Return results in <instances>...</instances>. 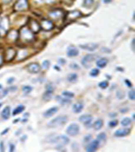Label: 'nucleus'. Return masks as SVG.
Listing matches in <instances>:
<instances>
[{"mask_svg": "<svg viewBox=\"0 0 135 152\" xmlns=\"http://www.w3.org/2000/svg\"><path fill=\"white\" fill-rule=\"evenodd\" d=\"M18 37V33L16 32L15 30H11V31L8 35V38L12 40H15Z\"/></svg>", "mask_w": 135, "mask_h": 152, "instance_id": "nucleus-27", "label": "nucleus"}, {"mask_svg": "<svg viewBox=\"0 0 135 152\" xmlns=\"http://www.w3.org/2000/svg\"><path fill=\"white\" fill-rule=\"evenodd\" d=\"M56 100H57V101L59 102L60 104H62V105L68 104H70V103L71 102L70 100L68 99V98H63L62 97L59 96V95L56 97Z\"/></svg>", "mask_w": 135, "mask_h": 152, "instance_id": "nucleus-24", "label": "nucleus"}, {"mask_svg": "<svg viewBox=\"0 0 135 152\" xmlns=\"http://www.w3.org/2000/svg\"><path fill=\"white\" fill-rule=\"evenodd\" d=\"M93 4V0H84V6L89 8Z\"/></svg>", "mask_w": 135, "mask_h": 152, "instance_id": "nucleus-31", "label": "nucleus"}, {"mask_svg": "<svg viewBox=\"0 0 135 152\" xmlns=\"http://www.w3.org/2000/svg\"><path fill=\"white\" fill-rule=\"evenodd\" d=\"M66 60H65L64 59H59L58 60V63H59V64H60L61 65H64V64H66Z\"/></svg>", "mask_w": 135, "mask_h": 152, "instance_id": "nucleus-44", "label": "nucleus"}, {"mask_svg": "<svg viewBox=\"0 0 135 152\" xmlns=\"http://www.w3.org/2000/svg\"><path fill=\"white\" fill-rule=\"evenodd\" d=\"M32 90V88L30 86H24L22 87V91H24L25 93H29L30 92H31V91Z\"/></svg>", "mask_w": 135, "mask_h": 152, "instance_id": "nucleus-35", "label": "nucleus"}, {"mask_svg": "<svg viewBox=\"0 0 135 152\" xmlns=\"http://www.w3.org/2000/svg\"><path fill=\"white\" fill-rule=\"evenodd\" d=\"M125 83H126V85H127V86H129V87H132V83L129 80H128V79H126Z\"/></svg>", "mask_w": 135, "mask_h": 152, "instance_id": "nucleus-43", "label": "nucleus"}, {"mask_svg": "<svg viewBox=\"0 0 135 152\" xmlns=\"http://www.w3.org/2000/svg\"><path fill=\"white\" fill-rule=\"evenodd\" d=\"M16 55V51L12 48H9L5 53V60L7 62L12 60Z\"/></svg>", "mask_w": 135, "mask_h": 152, "instance_id": "nucleus-14", "label": "nucleus"}, {"mask_svg": "<svg viewBox=\"0 0 135 152\" xmlns=\"http://www.w3.org/2000/svg\"><path fill=\"white\" fill-rule=\"evenodd\" d=\"M93 120V116L90 114H84L79 117V121L83 123L87 127H90L91 122Z\"/></svg>", "mask_w": 135, "mask_h": 152, "instance_id": "nucleus-6", "label": "nucleus"}, {"mask_svg": "<svg viewBox=\"0 0 135 152\" xmlns=\"http://www.w3.org/2000/svg\"><path fill=\"white\" fill-rule=\"evenodd\" d=\"M59 141H61L63 144H68L70 142V139L65 135H61L59 136Z\"/></svg>", "mask_w": 135, "mask_h": 152, "instance_id": "nucleus-29", "label": "nucleus"}, {"mask_svg": "<svg viewBox=\"0 0 135 152\" xmlns=\"http://www.w3.org/2000/svg\"><path fill=\"white\" fill-rule=\"evenodd\" d=\"M9 29V19L8 17L2 18L0 20V37H3L6 35Z\"/></svg>", "mask_w": 135, "mask_h": 152, "instance_id": "nucleus-3", "label": "nucleus"}, {"mask_svg": "<svg viewBox=\"0 0 135 152\" xmlns=\"http://www.w3.org/2000/svg\"><path fill=\"white\" fill-rule=\"evenodd\" d=\"M10 151H14V149H15V146H14V145L10 144Z\"/></svg>", "mask_w": 135, "mask_h": 152, "instance_id": "nucleus-46", "label": "nucleus"}, {"mask_svg": "<svg viewBox=\"0 0 135 152\" xmlns=\"http://www.w3.org/2000/svg\"><path fill=\"white\" fill-rule=\"evenodd\" d=\"M128 110H129V109H126L125 110H124V109H120V112H127Z\"/></svg>", "mask_w": 135, "mask_h": 152, "instance_id": "nucleus-53", "label": "nucleus"}, {"mask_svg": "<svg viewBox=\"0 0 135 152\" xmlns=\"http://www.w3.org/2000/svg\"><path fill=\"white\" fill-rule=\"evenodd\" d=\"M8 130H9V128H6V129H5V130H4V132L1 133V135H4V134H5V133H6L7 132H8Z\"/></svg>", "mask_w": 135, "mask_h": 152, "instance_id": "nucleus-50", "label": "nucleus"}, {"mask_svg": "<svg viewBox=\"0 0 135 152\" xmlns=\"http://www.w3.org/2000/svg\"><path fill=\"white\" fill-rule=\"evenodd\" d=\"M0 151H4V142L0 143Z\"/></svg>", "mask_w": 135, "mask_h": 152, "instance_id": "nucleus-45", "label": "nucleus"}, {"mask_svg": "<svg viewBox=\"0 0 135 152\" xmlns=\"http://www.w3.org/2000/svg\"><path fill=\"white\" fill-rule=\"evenodd\" d=\"M103 121L101 119H99L97 120L93 125V128L95 130H99L103 127Z\"/></svg>", "mask_w": 135, "mask_h": 152, "instance_id": "nucleus-23", "label": "nucleus"}, {"mask_svg": "<svg viewBox=\"0 0 135 152\" xmlns=\"http://www.w3.org/2000/svg\"><path fill=\"white\" fill-rule=\"evenodd\" d=\"M97 140H98L99 143L101 141H105L106 140V134L104 133H101L98 135L97 136Z\"/></svg>", "mask_w": 135, "mask_h": 152, "instance_id": "nucleus-30", "label": "nucleus"}, {"mask_svg": "<svg viewBox=\"0 0 135 152\" xmlns=\"http://www.w3.org/2000/svg\"><path fill=\"white\" fill-rule=\"evenodd\" d=\"M50 63L49 62L48 60H45L43 62V64H42V66L44 69H48L49 67H50Z\"/></svg>", "mask_w": 135, "mask_h": 152, "instance_id": "nucleus-40", "label": "nucleus"}, {"mask_svg": "<svg viewBox=\"0 0 135 152\" xmlns=\"http://www.w3.org/2000/svg\"><path fill=\"white\" fill-rule=\"evenodd\" d=\"M14 78H10V79H9L8 80V83H13L14 82Z\"/></svg>", "mask_w": 135, "mask_h": 152, "instance_id": "nucleus-47", "label": "nucleus"}, {"mask_svg": "<svg viewBox=\"0 0 135 152\" xmlns=\"http://www.w3.org/2000/svg\"><path fill=\"white\" fill-rule=\"evenodd\" d=\"M79 53L78 49L74 46H70L67 50V55L68 57H75L77 56Z\"/></svg>", "mask_w": 135, "mask_h": 152, "instance_id": "nucleus-15", "label": "nucleus"}, {"mask_svg": "<svg viewBox=\"0 0 135 152\" xmlns=\"http://www.w3.org/2000/svg\"><path fill=\"white\" fill-rule=\"evenodd\" d=\"M1 104H0V107H1Z\"/></svg>", "mask_w": 135, "mask_h": 152, "instance_id": "nucleus-56", "label": "nucleus"}, {"mask_svg": "<svg viewBox=\"0 0 135 152\" xmlns=\"http://www.w3.org/2000/svg\"><path fill=\"white\" fill-rule=\"evenodd\" d=\"M83 105L81 103H76L75 104H74L73 107V111L74 113L78 114L83 110Z\"/></svg>", "mask_w": 135, "mask_h": 152, "instance_id": "nucleus-20", "label": "nucleus"}, {"mask_svg": "<svg viewBox=\"0 0 135 152\" xmlns=\"http://www.w3.org/2000/svg\"><path fill=\"white\" fill-rule=\"evenodd\" d=\"M70 67L72 69H74V70H77L80 68V67H79L78 65L77 64H76V63H72V64L70 65Z\"/></svg>", "mask_w": 135, "mask_h": 152, "instance_id": "nucleus-42", "label": "nucleus"}, {"mask_svg": "<svg viewBox=\"0 0 135 152\" xmlns=\"http://www.w3.org/2000/svg\"><path fill=\"white\" fill-rule=\"evenodd\" d=\"M79 130H80V127L77 125V124L74 123L71 124L67 128L66 133L67 134L70 135V136H76V135L78 134Z\"/></svg>", "mask_w": 135, "mask_h": 152, "instance_id": "nucleus-5", "label": "nucleus"}, {"mask_svg": "<svg viewBox=\"0 0 135 152\" xmlns=\"http://www.w3.org/2000/svg\"><path fill=\"white\" fill-rule=\"evenodd\" d=\"M111 0H105L104 2L105 3H109V2H111Z\"/></svg>", "mask_w": 135, "mask_h": 152, "instance_id": "nucleus-52", "label": "nucleus"}, {"mask_svg": "<svg viewBox=\"0 0 135 152\" xmlns=\"http://www.w3.org/2000/svg\"><path fill=\"white\" fill-rule=\"evenodd\" d=\"M41 29H43L45 31H48V30H51L53 28V24L52 21L44 19L42 20L40 23Z\"/></svg>", "mask_w": 135, "mask_h": 152, "instance_id": "nucleus-7", "label": "nucleus"}, {"mask_svg": "<svg viewBox=\"0 0 135 152\" xmlns=\"http://www.w3.org/2000/svg\"><path fill=\"white\" fill-rule=\"evenodd\" d=\"M18 37L23 42L31 41L34 38L33 32L27 28H22L18 33Z\"/></svg>", "mask_w": 135, "mask_h": 152, "instance_id": "nucleus-1", "label": "nucleus"}, {"mask_svg": "<svg viewBox=\"0 0 135 152\" xmlns=\"http://www.w3.org/2000/svg\"><path fill=\"white\" fill-rule=\"evenodd\" d=\"M109 116H111V117L116 116H117V114H116V113H111V114H109Z\"/></svg>", "mask_w": 135, "mask_h": 152, "instance_id": "nucleus-51", "label": "nucleus"}, {"mask_svg": "<svg viewBox=\"0 0 135 152\" xmlns=\"http://www.w3.org/2000/svg\"><path fill=\"white\" fill-rule=\"evenodd\" d=\"M62 95L68 98H72L74 96V94L73 93L70 92V91H64V92L62 93Z\"/></svg>", "mask_w": 135, "mask_h": 152, "instance_id": "nucleus-32", "label": "nucleus"}, {"mask_svg": "<svg viewBox=\"0 0 135 152\" xmlns=\"http://www.w3.org/2000/svg\"><path fill=\"white\" fill-rule=\"evenodd\" d=\"M129 97L130 99L131 100H134L135 99V93H134V90H131L129 93Z\"/></svg>", "mask_w": 135, "mask_h": 152, "instance_id": "nucleus-41", "label": "nucleus"}, {"mask_svg": "<svg viewBox=\"0 0 135 152\" xmlns=\"http://www.w3.org/2000/svg\"><path fill=\"white\" fill-rule=\"evenodd\" d=\"M8 89H3L2 91H0V99L3 98L6 96V95L8 94Z\"/></svg>", "mask_w": 135, "mask_h": 152, "instance_id": "nucleus-39", "label": "nucleus"}, {"mask_svg": "<svg viewBox=\"0 0 135 152\" xmlns=\"http://www.w3.org/2000/svg\"><path fill=\"white\" fill-rule=\"evenodd\" d=\"M53 96V91L52 90H47L46 92L44 93L43 95V99L46 102L50 101L52 99Z\"/></svg>", "mask_w": 135, "mask_h": 152, "instance_id": "nucleus-21", "label": "nucleus"}, {"mask_svg": "<svg viewBox=\"0 0 135 152\" xmlns=\"http://www.w3.org/2000/svg\"><path fill=\"white\" fill-rule=\"evenodd\" d=\"M58 111V107L55 106L53 107H51L50 109H47V111L43 113V116L45 117V118H50V117H52V116L54 115V114L56 113Z\"/></svg>", "mask_w": 135, "mask_h": 152, "instance_id": "nucleus-18", "label": "nucleus"}, {"mask_svg": "<svg viewBox=\"0 0 135 152\" xmlns=\"http://www.w3.org/2000/svg\"><path fill=\"white\" fill-rule=\"evenodd\" d=\"M116 96L120 99H124L125 97V93L122 91H118L117 93H116Z\"/></svg>", "mask_w": 135, "mask_h": 152, "instance_id": "nucleus-33", "label": "nucleus"}, {"mask_svg": "<svg viewBox=\"0 0 135 152\" xmlns=\"http://www.w3.org/2000/svg\"><path fill=\"white\" fill-rule=\"evenodd\" d=\"M133 116V120H134V114H133V116Z\"/></svg>", "mask_w": 135, "mask_h": 152, "instance_id": "nucleus-55", "label": "nucleus"}, {"mask_svg": "<svg viewBox=\"0 0 135 152\" xmlns=\"http://www.w3.org/2000/svg\"><path fill=\"white\" fill-rule=\"evenodd\" d=\"M130 123H131V120L129 118H124L121 121V125L123 127H127L130 125Z\"/></svg>", "mask_w": 135, "mask_h": 152, "instance_id": "nucleus-28", "label": "nucleus"}, {"mask_svg": "<svg viewBox=\"0 0 135 152\" xmlns=\"http://www.w3.org/2000/svg\"><path fill=\"white\" fill-rule=\"evenodd\" d=\"M10 116V107L6 106L1 112V117L4 120H8Z\"/></svg>", "mask_w": 135, "mask_h": 152, "instance_id": "nucleus-19", "label": "nucleus"}, {"mask_svg": "<svg viewBox=\"0 0 135 152\" xmlns=\"http://www.w3.org/2000/svg\"><path fill=\"white\" fill-rule=\"evenodd\" d=\"M68 121V117L66 116H57L51 120L48 123V127L50 128H56L61 127V126L65 125Z\"/></svg>", "mask_w": 135, "mask_h": 152, "instance_id": "nucleus-2", "label": "nucleus"}, {"mask_svg": "<svg viewBox=\"0 0 135 152\" xmlns=\"http://www.w3.org/2000/svg\"><path fill=\"white\" fill-rule=\"evenodd\" d=\"M108 85H109V83L107 81H102L101 83H99V87H101V89H106L108 86Z\"/></svg>", "mask_w": 135, "mask_h": 152, "instance_id": "nucleus-34", "label": "nucleus"}, {"mask_svg": "<svg viewBox=\"0 0 135 152\" xmlns=\"http://www.w3.org/2000/svg\"><path fill=\"white\" fill-rule=\"evenodd\" d=\"M108 60L106 58H101V59H99L97 62V66L100 68H103L105 66H106V65L108 64Z\"/></svg>", "mask_w": 135, "mask_h": 152, "instance_id": "nucleus-22", "label": "nucleus"}, {"mask_svg": "<svg viewBox=\"0 0 135 152\" xmlns=\"http://www.w3.org/2000/svg\"><path fill=\"white\" fill-rule=\"evenodd\" d=\"M78 79V75L76 73H70L67 76V80L70 83H73V82L76 81Z\"/></svg>", "mask_w": 135, "mask_h": 152, "instance_id": "nucleus-25", "label": "nucleus"}, {"mask_svg": "<svg viewBox=\"0 0 135 152\" xmlns=\"http://www.w3.org/2000/svg\"><path fill=\"white\" fill-rule=\"evenodd\" d=\"M99 74V70H98V69H96V68L93 69L92 71H90V75L91 76H93V77L97 76V75H98Z\"/></svg>", "mask_w": 135, "mask_h": 152, "instance_id": "nucleus-37", "label": "nucleus"}, {"mask_svg": "<svg viewBox=\"0 0 135 152\" xmlns=\"http://www.w3.org/2000/svg\"><path fill=\"white\" fill-rule=\"evenodd\" d=\"M98 44L97 43H87V44H84V45H80V47L83 50H87V51H94L96 50V49L98 48Z\"/></svg>", "mask_w": 135, "mask_h": 152, "instance_id": "nucleus-16", "label": "nucleus"}, {"mask_svg": "<svg viewBox=\"0 0 135 152\" xmlns=\"http://www.w3.org/2000/svg\"><path fill=\"white\" fill-rule=\"evenodd\" d=\"M54 68H55V69H58V70H59V71H60V68H58V67H57V66H55Z\"/></svg>", "mask_w": 135, "mask_h": 152, "instance_id": "nucleus-54", "label": "nucleus"}, {"mask_svg": "<svg viewBox=\"0 0 135 152\" xmlns=\"http://www.w3.org/2000/svg\"><path fill=\"white\" fill-rule=\"evenodd\" d=\"M24 106H18V107H16L14 109L12 115L13 116L18 115V114H20V113H21V112H22L23 111H24Z\"/></svg>", "mask_w": 135, "mask_h": 152, "instance_id": "nucleus-26", "label": "nucleus"}, {"mask_svg": "<svg viewBox=\"0 0 135 152\" xmlns=\"http://www.w3.org/2000/svg\"><path fill=\"white\" fill-rule=\"evenodd\" d=\"M29 29L33 33H37L41 30V26L36 20L31 19L29 22Z\"/></svg>", "mask_w": 135, "mask_h": 152, "instance_id": "nucleus-9", "label": "nucleus"}, {"mask_svg": "<svg viewBox=\"0 0 135 152\" xmlns=\"http://www.w3.org/2000/svg\"><path fill=\"white\" fill-rule=\"evenodd\" d=\"M91 139H92L91 135H88L85 138H84L83 143H89V141H90V140H91Z\"/></svg>", "mask_w": 135, "mask_h": 152, "instance_id": "nucleus-38", "label": "nucleus"}, {"mask_svg": "<svg viewBox=\"0 0 135 152\" xmlns=\"http://www.w3.org/2000/svg\"><path fill=\"white\" fill-rule=\"evenodd\" d=\"M82 15V14L80 13V12L79 11H71L68 12V14L66 16V20L67 21H72L75 20L76 18H77L78 17Z\"/></svg>", "mask_w": 135, "mask_h": 152, "instance_id": "nucleus-11", "label": "nucleus"}, {"mask_svg": "<svg viewBox=\"0 0 135 152\" xmlns=\"http://www.w3.org/2000/svg\"><path fill=\"white\" fill-rule=\"evenodd\" d=\"M99 143L98 141V140L97 139L93 140V141H92L88 145L87 148H86V150L88 152L95 151L99 147Z\"/></svg>", "mask_w": 135, "mask_h": 152, "instance_id": "nucleus-10", "label": "nucleus"}, {"mask_svg": "<svg viewBox=\"0 0 135 152\" xmlns=\"http://www.w3.org/2000/svg\"><path fill=\"white\" fill-rule=\"evenodd\" d=\"M130 133V128H124V129H119L114 133V135L117 137H123L127 136Z\"/></svg>", "mask_w": 135, "mask_h": 152, "instance_id": "nucleus-17", "label": "nucleus"}, {"mask_svg": "<svg viewBox=\"0 0 135 152\" xmlns=\"http://www.w3.org/2000/svg\"><path fill=\"white\" fill-rule=\"evenodd\" d=\"M134 41H135V39H133V40H132V50H133V51H134Z\"/></svg>", "mask_w": 135, "mask_h": 152, "instance_id": "nucleus-48", "label": "nucleus"}, {"mask_svg": "<svg viewBox=\"0 0 135 152\" xmlns=\"http://www.w3.org/2000/svg\"><path fill=\"white\" fill-rule=\"evenodd\" d=\"M50 17L53 20H58L63 16V12L60 10H56L52 11L49 14Z\"/></svg>", "mask_w": 135, "mask_h": 152, "instance_id": "nucleus-13", "label": "nucleus"}, {"mask_svg": "<svg viewBox=\"0 0 135 152\" xmlns=\"http://www.w3.org/2000/svg\"><path fill=\"white\" fill-rule=\"evenodd\" d=\"M109 127H111V128H113V127H116V126L118 125V121L117 120H111V121H109Z\"/></svg>", "mask_w": 135, "mask_h": 152, "instance_id": "nucleus-36", "label": "nucleus"}, {"mask_svg": "<svg viewBox=\"0 0 135 152\" xmlns=\"http://www.w3.org/2000/svg\"><path fill=\"white\" fill-rule=\"evenodd\" d=\"M40 66L38 64H37V63H31V64L28 65L27 66L28 71L32 74L38 73L39 71H40Z\"/></svg>", "mask_w": 135, "mask_h": 152, "instance_id": "nucleus-12", "label": "nucleus"}, {"mask_svg": "<svg viewBox=\"0 0 135 152\" xmlns=\"http://www.w3.org/2000/svg\"><path fill=\"white\" fill-rule=\"evenodd\" d=\"M28 8L27 0H18L14 6L16 11H22Z\"/></svg>", "mask_w": 135, "mask_h": 152, "instance_id": "nucleus-8", "label": "nucleus"}, {"mask_svg": "<svg viewBox=\"0 0 135 152\" xmlns=\"http://www.w3.org/2000/svg\"><path fill=\"white\" fill-rule=\"evenodd\" d=\"M2 63H3V57L0 55V66L2 64Z\"/></svg>", "mask_w": 135, "mask_h": 152, "instance_id": "nucleus-49", "label": "nucleus"}, {"mask_svg": "<svg viewBox=\"0 0 135 152\" xmlns=\"http://www.w3.org/2000/svg\"><path fill=\"white\" fill-rule=\"evenodd\" d=\"M97 58V56L94 54L87 55L83 58V59L82 60V64L85 68H90V66H91L92 62H94V61L96 60Z\"/></svg>", "mask_w": 135, "mask_h": 152, "instance_id": "nucleus-4", "label": "nucleus"}]
</instances>
